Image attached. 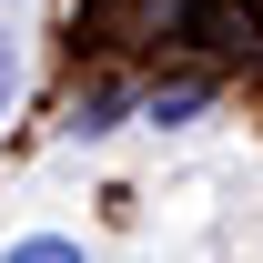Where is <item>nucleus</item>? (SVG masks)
<instances>
[{
	"label": "nucleus",
	"mask_w": 263,
	"mask_h": 263,
	"mask_svg": "<svg viewBox=\"0 0 263 263\" xmlns=\"http://www.w3.org/2000/svg\"><path fill=\"white\" fill-rule=\"evenodd\" d=\"M122 111H132V91H122V81H91V91L71 101V122H61V132H71V142H101Z\"/></svg>",
	"instance_id": "nucleus-1"
},
{
	"label": "nucleus",
	"mask_w": 263,
	"mask_h": 263,
	"mask_svg": "<svg viewBox=\"0 0 263 263\" xmlns=\"http://www.w3.org/2000/svg\"><path fill=\"white\" fill-rule=\"evenodd\" d=\"M0 263H81V243H71V233H21Z\"/></svg>",
	"instance_id": "nucleus-3"
},
{
	"label": "nucleus",
	"mask_w": 263,
	"mask_h": 263,
	"mask_svg": "<svg viewBox=\"0 0 263 263\" xmlns=\"http://www.w3.org/2000/svg\"><path fill=\"white\" fill-rule=\"evenodd\" d=\"M202 101H213V81H162V91H142V122L162 132V122H193Z\"/></svg>",
	"instance_id": "nucleus-2"
},
{
	"label": "nucleus",
	"mask_w": 263,
	"mask_h": 263,
	"mask_svg": "<svg viewBox=\"0 0 263 263\" xmlns=\"http://www.w3.org/2000/svg\"><path fill=\"white\" fill-rule=\"evenodd\" d=\"M10 101H21V31L0 21V122H10Z\"/></svg>",
	"instance_id": "nucleus-4"
}]
</instances>
